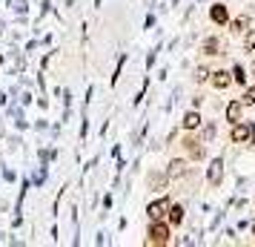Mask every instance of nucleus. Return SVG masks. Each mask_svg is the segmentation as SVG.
Instances as JSON below:
<instances>
[{"instance_id": "obj_2", "label": "nucleus", "mask_w": 255, "mask_h": 247, "mask_svg": "<svg viewBox=\"0 0 255 247\" xmlns=\"http://www.w3.org/2000/svg\"><path fill=\"white\" fill-rule=\"evenodd\" d=\"M230 141L232 144H253L255 141V124H250V121H235V124H230Z\"/></svg>"}, {"instance_id": "obj_11", "label": "nucleus", "mask_w": 255, "mask_h": 247, "mask_svg": "<svg viewBox=\"0 0 255 247\" xmlns=\"http://www.w3.org/2000/svg\"><path fill=\"white\" fill-rule=\"evenodd\" d=\"M189 173V164H186L184 158H175V161H169V170H166V178H181Z\"/></svg>"}, {"instance_id": "obj_9", "label": "nucleus", "mask_w": 255, "mask_h": 247, "mask_svg": "<svg viewBox=\"0 0 255 247\" xmlns=\"http://www.w3.org/2000/svg\"><path fill=\"white\" fill-rule=\"evenodd\" d=\"M227 26H230L232 35H244V32L253 26V17H250V14H241V17H230V23H227Z\"/></svg>"}, {"instance_id": "obj_7", "label": "nucleus", "mask_w": 255, "mask_h": 247, "mask_svg": "<svg viewBox=\"0 0 255 247\" xmlns=\"http://www.w3.org/2000/svg\"><path fill=\"white\" fill-rule=\"evenodd\" d=\"M209 83H212L215 89L224 92V89H230V86H232V75L227 69H215V72H209Z\"/></svg>"}, {"instance_id": "obj_1", "label": "nucleus", "mask_w": 255, "mask_h": 247, "mask_svg": "<svg viewBox=\"0 0 255 247\" xmlns=\"http://www.w3.org/2000/svg\"><path fill=\"white\" fill-rule=\"evenodd\" d=\"M169 236H172V230H169V222L166 219H161V222H149V227H146V245H169Z\"/></svg>"}, {"instance_id": "obj_3", "label": "nucleus", "mask_w": 255, "mask_h": 247, "mask_svg": "<svg viewBox=\"0 0 255 247\" xmlns=\"http://www.w3.org/2000/svg\"><path fill=\"white\" fill-rule=\"evenodd\" d=\"M207 181H209V187H221V181H224V158H212L209 161Z\"/></svg>"}, {"instance_id": "obj_10", "label": "nucleus", "mask_w": 255, "mask_h": 247, "mask_svg": "<svg viewBox=\"0 0 255 247\" xmlns=\"http://www.w3.org/2000/svg\"><path fill=\"white\" fill-rule=\"evenodd\" d=\"M184 207L181 204H169V210H166V222H169V227H181L184 224Z\"/></svg>"}, {"instance_id": "obj_12", "label": "nucleus", "mask_w": 255, "mask_h": 247, "mask_svg": "<svg viewBox=\"0 0 255 247\" xmlns=\"http://www.w3.org/2000/svg\"><path fill=\"white\" fill-rule=\"evenodd\" d=\"M201 121H204V118H201V112H198V109H189L181 124H184L186 132H192V130H198V127H201Z\"/></svg>"}, {"instance_id": "obj_20", "label": "nucleus", "mask_w": 255, "mask_h": 247, "mask_svg": "<svg viewBox=\"0 0 255 247\" xmlns=\"http://www.w3.org/2000/svg\"><path fill=\"white\" fill-rule=\"evenodd\" d=\"M253 75H255V60H253Z\"/></svg>"}, {"instance_id": "obj_17", "label": "nucleus", "mask_w": 255, "mask_h": 247, "mask_svg": "<svg viewBox=\"0 0 255 247\" xmlns=\"http://www.w3.org/2000/svg\"><path fill=\"white\" fill-rule=\"evenodd\" d=\"M149 187L155 190V193H161V190H166V181L161 184V176H158V173H152V176H149Z\"/></svg>"}, {"instance_id": "obj_19", "label": "nucleus", "mask_w": 255, "mask_h": 247, "mask_svg": "<svg viewBox=\"0 0 255 247\" xmlns=\"http://www.w3.org/2000/svg\"><path fill=\"white\" fill-rule=\"evenodd\" d=\"M253 242H255V224H253Z\"/></svg>"}, {"instance_id": "obj_8", "label": "nucleus", "mask_w": 255, "mask_h": 247, "mask_svg": "<svg viewBox=\"0 0 255 247\" xmlns=\"http://www.w3.org/2000/svg\"><path fill=\"white\" fill-rule=\"evenodd\" d=\"M184 150L186 153H189V158H192V161H201V158H204V147H201V141H198V138H192V135H184Z\"/></svg>"}, {"instance_id": "obj_5", "label": "nucleus", "mask_w": 255, "mask_h": 247, "mask_svg": "<svg viewBox=\"0 0 255 247\" xmlns=\"http://www.w3.org/2000/svg\"><path fill=\"white\" fill-rule=\"evenodd\" d=\"M209 20L215 26H227L230 23V6L227 3H212L209 6Z\"/></svg>"}, {"instance_id": "obj_4", "label": "nucleus", "mask_w": 255, "mask_h": 247, "mask_svg": "<svg viewBox=\"0 0 255 247\" xmlns=\"http://www.w3.org/2000/svg\"><path fill=\"white\" fill-rule=\"evenodd\" d=\"M166 210H169V201L166 199H155L146 204V216H149V222H161L166 219Z\"/></svg>"}, {"instance_id": "obj_16", "label": "nucleus", "mask_w": 255, "mask_h": 247, "mask_svg": "<svg viewBox=\"0 0 255 247\" xmlns=\"http://www.w3.org/2000/svg\"><path fill=\"white\" fill-rule=\"evenodd\" d=\"M241 104H244V106H255V86H247V89H244Z\"/></svg>"}, {"instance_id": "obj_13", "label": "nucleus", "mask_w": 255, "mask_h": 247, "mask_svg": "<svg viewBox=\"0 0 255 247\" xmlns=\"http://www.w3.org/2000/svg\"><path fill=\"white\" fill-rule=\"evenodd\" d=\"M241 115H244V104L241 101H230L227 104V121L235 124V121H241Z\"/></svg>"}, {"instance_id": "obj_18", "label": "nucleus", "mask_w": 255, "mask_h": 247, "mask_svg": "<svg viewBox=\"0 0 255 247\" xmlns=\"http://www.w3.org/2000/svg\"><path fill=\"white\" fill-rule=\"evenodd\" d=\"M195 81L198 83H207L209 81V69H207V66H198V69H195Z\"/></svg>"}, {"instance_id": "obj_6", "label": "nucleus", "mask_w": 255, "mask_h": 247, "mask_svg": "<svg viewBox=\"0 0 255 247\" xmlns=\"http://www.w3.org/2000/svg\"><path fill=\"white\" fill-rule=\"evenodd\" d=\"M201 55H207V58H218L224 55V43H221V37H204V43H201Z\"/></svg>"}, {"instance_id": "obj_14", "label": "nucleus", "mask_w": 255, "mask_h": 247, "mask_svg": "<svg viewBox=\"0 0 255 247\" xmlns=\"http://www.w3.org/2000/svg\"><path fill=\"white\" fill-rule=\"evenodd\" d=\"M230 75H232V83H238V86H244V83H247V78H250V75H247V69H244L241 63H235Z\"/></svg>"}, {"instance_id": "obj_15", "label": "nucleus", "mask_w": 255, "mask_h": 247, "mask_svg": "<svg viewBox=\"0 0 255 247\" xmlns=\"http://www.w3.org/2000/svg\"><path fill=\"white\" fill-rule=\"evenodd\" d=\"M244 49H247L250 55H255V29H247V32H244Z\"/></svg>"}]
</instances>
